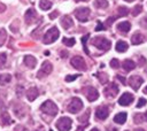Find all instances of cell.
<instances>
[{"mask_svg": "<svg viewBox=\"0 0 147 131\" xmlns=\"http://www.w3.org/2000/svg\"><path fill=\"white\" fill-rule=\"evenodd\" d=\"M91 44L93 46H95L96 48L101 49V51H108L111 46V43L109 39L105 38V37H95L91 40Z\"/></svg>", "mask_w": 147, "mask_h": 131, "instance_id": "cell-1", "label": "cell"}, {"mask_svg": "<svg viewBox=\"0 0 147 131\" xmlns=\"http://www.w3.org/2000/svg\"><path fill=\"white\" fill-rule=\"evenodd\" d=\"M40 110L49 116H55L59 111L57 106L52 101V100H46L41 106H40Z\"/></svg>", "mask_w": 147, "mask_h": 131, "instance_id": "cell-2", "label": "cell"}, {"mask_svg": "<svg viewBox=\"0 0 147 131\" xmlns=\"http://www.w3.org/2000/svg\"><path fill=\"white\" fill-rule=\"evenodd\" d=\"M59 36H60L59 29H57L56 26H52V28L45 33V36H44V38H42V41H44V44H46V45L52 44V43H54V41L59 38Z\"/></svg>", "mask_w": 147, "mask_h": 131, "instance_id": "cell-3", "label": "cell"}, {"mask_svg": "<svg viewBox=\"0 0 147 131\" xmlns=\"http://www.w3.org/2000/svg\"><path fill=\"white\" fill-rule=\"evenodd\" d=\"M83 109V101L79 98H72L67 106V110L71 114H77Z\"/></svg>", "mask_w": 147, "mask_h": 131, "instance_id": "cell-4", "label": "cell"}, {"mask_svg": "<svg viewBox=\"0 0 147 131\" xmlns=\"http://www.w3.org/2000/svg\"><path fill=\"white\" fill-rule=\"evenodd\" d=\"M55 125H56L59 131H69L72 126V121H71V118H69L67 116H63V117L57 120Z\"/></svg>", "mask_w": 147, "mask_h": 131, "instance_id": "cell-5", "label": "cell"}, {"mask_svg": "<svg viewBox=\"0 0 147 131\" xmlns=\"http://www.w3.org/2000/svg\"><path fill=\"white\" fill-rule=\"evenodd\" d=\"M70 63H71V66H72L75 69H77V70L85 71V70L87 69L86 63H85V60H84L82 56H79V55H75L74 57H71Z\"/></svg>", "mask_w": 147, "mask_h": 131, "instance_id": "cell-6", "label": "cell"}, {"mask_svg": "<svg viewBox=\"0 0 147 131\" xmlns=\"http://www.w3.org/2000/svg\"><path fill=\"white\" fill-rule=\"evenodd\" d=\"M90 8L87 7H79L75 10V16L76 18L79 21V22H86L88 20V16H90Z\"/></svg>", "mask_w": 147, "mask_h": 131, "instance_id": "cell-7", "label": "cell"}, {"mask_svg": "<svg viewBox=\"0 0 147 131\" xmlns=\"http://www.w3.org/2000/svg\"><path fill=\"white\" fill-rule=\"evenodd\" d=\"M52 70H53V66H52V63H51L49 61H44L42 64H41L40 70H39L38 74H37V77H38V78L46 77V76H48V75L52 72Z\"/></svg>", "mask_w": 147, "mask_h": 131, "instance_id": "cell-8", "label": "cell"}, {"mask_svg": "<svg viewBox=\"0 0 147 131\" xmlns=\"http://www.w3.org/2000/svg\"><path fill=\"white\" fill-rule=\"evenodd\" d=\"M83 92H84V94L86 95V98H87V100L88 101H95L98 98H99V92H98V90L96 88H94L93 86H86V87H84L83 88Z\"/></svg>", "mask_w": 147, "mask_h": 131, "instance_id": "cell-9", "label": "cell"}, {"mask_svg": "<svg viewBox=\"0 0 147 131\" xmlns=\"http://www.w3.org/2000/svg\"><path fill=\"white\" fill-rule=\"evenodd\" d=\"M117 93H118V87H117V85L114 84V83L107 85V86L103 88V94H105V97L108 98V99L115 98V97L117 95Z\"/></svg>", "mask_w": 147, "mask_h": 131, "instance_id": "cell-10", "label": "cell"}, {"mask_svg": "<svg viewBox=\"0 0 147 131\" xmlns=\"http://www.w3.org/2000/svg\"><path fill=\"white\" fill-rule=\"evenodd\" d=\"M144 83V78L138 76V75H133V76H130L129 78V85L134 90V91H138L140 85Z\"/></svg>", "mask_w": 147, "mask_h": 131, "instance_id": "cell-11", "label": "cell"}, {"mask_svg": "<svg viewBox=\"0 0 147 131\" xmlns=\"http://www.w3.org/2000/svg\"><path fill=\"white\" fill-rule=\"evenodd\" d=\"M37 18H38V14H37V11H36L33 8H29V9L25 11V14H24V20H25L26 24H32V23H34V22L37 21Z\"/></svg>", "mask_w": 147, "mask_h": 131, "instance_id": "cell-12", "label": "cell"}, {"mask_svg": "<svg viewBox=\"0 0 147 131\" xmlns=\"http://www.w3.org/2000/svg\"><path fill=\"white\" fill-rule=\"evenodd\" d=\"M13 111L17 118H23L25 116V107L21 102H14L13 103Z\"/></svg>", "mask_w": 147, "mask_h": 131, "instance_id": "cell-13", "label": "cell"}, {"mask_svg": "<svg viewBox=\"0 0 147 131\" xmlns=\"http://www.w3.org/2000/svg\"><path fill=\"white\" fill-rule=\"evenodd\" d=\"M108 115H109V109L107 106H103V105L99 106L95 110V116L99 120H106L108 117Z\"/></svg>", "mask_w": 147, "mask_h": 131, "instance_id": "cell-14", "label": "cell"}, {"mask_svg": "<svg viewBox=\"0 0 147 131\" xmlns=\"http://www.w3.org/2000/svg\"><path fill=\"white\" fill-rule=\"evenodd\" d=\"M133 100H134L133 94H131V93H129V92H125V93H123L122 97L118 99V103H119L121 106H129Z\"/></svg>", "mask_w": 147, "mask_h": 131, "instance_id": "cell-15", "label": "cell"}, {"mask_svg": "<svg viewBox=\"0 0 147 131\" xmlns=\"http://www.w3.org/2000/svg\"><path fill=\"white\" fill-rule=\"evenodd\" d=\"M61 25H62L63 29L68 30V29H70V28L74 25V21L71 20V17H70L69 15H64V16H62V18H61Z\"/></svg>", "mask_w": 147, "mask_h": 131, "instance_id": "cell-16", "label": "cell"}, {"mask_svg": "<svg viewBox=\"0 0 147 131\" xmlns=\"http://www.w3.org/2000/svg\"><path fill=\"white\" fill-rule=\"evenodd\" d=\"M39 95V91L37 87H30L28 91H26V98L29 101H33L37 99V97Z\"/></svg>", "mask_w": 147, "mask_h": 131, "instance_id": "cell-17", "label": "cell"}, {"mask_svg": "<svg viewBox=\"0 0 147 131\" xmlns=\"http://www.w3.org/2000/svg\"><path fill=\"white\" fill-rule=\"evenodd\" d=\"M130 29H131V24L127 21H124V22H121L117 24V30L122 33H127L130 31Z\"/></svg>", "mask_w": 147, "mask_h": 131, "instance_id": "cell-18", "label": "cell"}, {"mask_svg": "<svg viewBox=\"0 0 147 131\" xmlns=\"http://www.w3.org/2000/svg\"><path fill=\"white\" fill-rule=\"evenodd\" d=\"M24 64L28 67V68H34L36 67V64H37V60H36V57L34 56H32V55H25L24 56Z\"/></svg>", "mask_w": 147, "mask_h": 131, "instance_id": "cell-19", "label": "cell"}, {"mask_svg": "<svg viewBox=\"0 0 147 131\" xmlns=\"http://www.w3.org/2000/svg\"><path fill=\"white\" fill-rule=\"evenodd\" d=\"M144 40H145V37H144V34L140 33V32H136V33L131 37V43H132L133 45H139V44L144 43Z\"/></svg>", "mask_w": 147, "mask_h": 131, "instance_id": "cell-20", "label": "cell"}, {"mask_svg": "<svg viewBox=\"0 0 147 131\" xmlns=\"http://www.w3.org/2000/svg\"><path fill=\"white\" fill-rule=\"evenodd\" d=\"M122 67H123V69H124L125 71H131V70H133V69L136 68V63H134L132 60L127 59V60H124V61H123Z\"/></svg>", "mask_w": 147, "mask_h": 131, "instance_id": "cell-21", "label": "cell"}, {"mask_svg": "<svg viewBox=\"0 0 147 131\" xmlns=\"http://www.w3.org/2000/svg\"><path fill=\"white\" fill-rule=\"evenodd\" d=\"M126 117H127L126 113H124V111L118 113V114L115 115V117H114V122H116V123H118V124H124V123L126 122Z\"/></svg>", "mask_w": 147, "mask_h": 131, "instance_id": "cell-22", "label": "cell"}, {"mask_svg": "<svg viewBox=\"0 0 147 131\" xmlns=\"http://www.w3.org/2000/svg\"><path fill=\"white\" fill-rule=\"evenodd\" d=\"M127 48H129V45L125 41H123V40L117 41V44H116V51L118 53H124V52L127 51Z\"/></svg>", "mask_w": 147, "mask_h": 131, "instance_id": "cell-23", "label": "cell"}, {"mask_svg": "<svg viewBox=\"0 0 147 131\" xmlns=\"http://www.w3.org/2000/svg\"><path fill=\"white\" fill-rule=\"evenodd\" d=\"M1 122L3 125H9L11 124V118L9 116V114L7 111H2L1 113Z\"/></svg>", "mask_w": 147, "mask_h": 131, "instance_id": "cell-24", "label": "cell"}, {"mask_svg": "<svg viewBox=\"0 0 147 131\" xmlns=\"http://www.w3.org/2000/svg\"><path fill=\"white\" fill-rule=\"evenodd\" d=\"M52 1L51 0H40L39 1V7H40V9H42V10H48L51 7H52Z\"/></svg>", "mask_w": 147, "mask_h": 131, "instance_id": "cell-25", "label": "cell"}, {"mask_svg": "<svg viewBox=\"0 0 147 131\" xmlns=\"http://www.w3.org/2000/svg\"><path fill=\"white\" fill-rule=\"evenodd\" d=\"M11 80V76L9 74H2L0 75V85H6Z\"/></svg>", "mask_w": 147, "mask_h": 131, "instance_id": "cell-26", "label": "cell"}, {"mask_svg": "<svg viewBox=\"0 0 147 131\" xmlns=\"http://www.w3.org/2000/svg\"><path fill=\"white\" fill-rule=\"evenodd\" d=\"M88 117H90V109H87L82 116H79V117H78V121H79L80 123L87 125V123H88Z\"/></svg>", "mask_w": 147, "mask_h": 131, "instance_id": "cell-27", "label": "cell"}, {"mask_svg": "<svg viewBox=\"0 0 147 131\" xmlns=\"http://www.w3.org/2000/svg\"><path fill=\"white\" fill-rule=\"evenodd\" d=\"M96 77H98V79H99V82L101 83V84H107L108 83V75L106 74V72H98L96 74Z\"/></svg>", "mask_w": 147, "mask_h": 131, "instance_id": "cell-28", "label": "cell"}, {"mask_svg": "<svg viewBox=\"0 0 147 131\" xmlns=\"http://www.w3.org/2000/svg\"><path fill=\"white\" fill-rule=\"evenodd\" d=\"M94 6L96 8L103 9V8H107L108 7V1L107 0H94Z\"/></svg>", "mask_w": 147, "mask_h": 131, "instance_id": "cell-29", "label": "cell"}, {"mask_svg": "<svg viewBox=\"0 0 147 131\" xmlns=\"http://www.w3.org/2000/svg\"><path fill=\"white\" fill-rule=\"evenodd\" d=\"M129 8H126V7H124V6H122V7H118L117 8V15L118 16H126L127 14H129Z\"/></svg>", "mask_w": 147, "mask_h": 131, "instance_id": "cell-30", "label": "cell"}, {"mask_svg": "<svg viewBox=\"0 0 147 131\" xmlns=\"http://www.w3.org/2000/svg\"><path fill=\"white\" fill-rule=\"evenodd\" d=\"M62 41H63V44L65 46H69V47H71V46H74L76 44V40L74 38H63Z\"/></svg>", "mask_w": 147, "mask_h": 131, "instance_id": "cell-31", "label": "cell"}, {"mask_svg": "<svg viewBox=\"0 0 147 131\" xmlns=\"http://www.w3.org/2000/svg\"><path fill=\"white\" fill-rule=\"evenodd\" d=\"M6 38H7L6 30H5V29H0V46H2V45L5 44Z\"/></svg>", "mask_w": 147, "mask_h": 131, "instance_id": "cell-32", "label": "cell"}, {"mask_svg": "<svg viewBox=\"0 0 147 131\" xmlns=\"http://www.w3.org/2000/svg\"><path fill=\"white\" fill-rule=\"evenodd\" d=\"M141 10H142V6H141V5H137V6L132 9V15H133V16H137V15H139V14L141 13Z\"/></svg>", "mask_w": 147, "mask_h": 131, "instance_id": "cell-33", "label": "cell"}, {"mask_svg": "<svg viewBox=\"0 0 147 131\" xmlns=\"http://www.w3.org/2000/svg\"><path fill=\"white\" fill-rule=\"evenodd\" d=\"M6 61H7L6 53H0V68H3V66L6 64Z\"/></svg>", "mask_w": 147, "mask_h": 131, "instance_id": "cell-34", "label": "cell"}, {"mask_svg": "<svg viewBox=\"0 0 147 131\" xmlns=\"http://www.w3.org/2000/svg\"><path fill=\"white\" fill-rule=\"evenodd\" d=\"M144 115H141V114H136L134 115V117H133V121H134V123H137V124H139V123H141L142 121H144Z\"/></svg>", "mask_w": 147, "mask_h": 131, "instance_id": "cell-35", "label": "cell"}, {"mask_svg": "<svg viewBox=\"0 0 147 131\" xmlns=\"http://www.w3.org/2000/svg\"><path fill=\"white\" fill-rule=\"evenodd\" d=\"M110 67L114 68V69H117V68L119 67V61H118L117 59H113V60L110 61Z\"/></svg>", "mask_w": 147, "mask_h": 131, "instance_id": "cell-36", "label": "cell"}, {"mask_svg": "<svg viewBox=\"0 0 147 131\" xmlns=\"http://www.w3.org/2000/svg\"><path fill=\"white\" fill-rule=\"evenodd\" d=\"M146 103H147L146 99H145V98H140V99L138 100V103H137V108H141V107H144Z\"/></svg>", "mask_w": 147, "mask_h": 131, "instance_id": "cell-37", "label": "cell"}, {"mask_svg": "<svg viewBox=\"0 0 147 131\" xmlns=\"http://www.w3.org/2000/svg\"><path fill=\"white\" fill-rule=\"evenodd\" d=\"M87 38H88V34H86V36H84L82 38V41H83V45H84V51H85L86 54H88V49L86 48V40H87Z\"/></svg>", "mask_w": 147, "mask_h": 131, "instance_id": "cell-38", "label": "cell"}, {"mask_svg": "<svg viewBox=\"0 0 147 131\" xmlns=\"http://www.w3.org/2000/svg\"><path fill=\"white\" fill-rule=\"evenodd\" d=\"M77 77H78V75H69L65 77V82H72L75 79H77Z\"/></svg>", "mask_w": 147, "mask_h": 131, "instance_id": "cell-39", "label": "cell"}, {"mask_svg": "<svg viewBox=\"0 0 147 131\" xmlns=\"http://www.w3.org/2000/svg\"><path fill=\"white\" fill-rule=\"evenodd\" d=\"M140 25L142 26V28H145V29H147V16H145L141 21H140Z\"/></svg>", "mask_w": 147, "mask_h": 131, "instance_id": "cell-40", "label": "cell"}, {"mask_svg": "<svg viewBox=\"0 0 147 131\" xmlns=\"http://www.w3.org/2000/svg\"><path fill=\"white\" fill-rule=\"evenodd\" d=\"M101 30H105V25L101 24V22H98V25L95 28V31H101Z\"/></svg>", "mask_w": 147, "mask_h": 131, "instance_id": "cell-41", "label": "cell"}, {"mask_svg": "<svg viewBox=\"0 0 147 131\" xmlns=\"http://www.w3.org/2000/svg\"><path fill=\"white\" fill-rule=\"evenodd\" d=\"M56 16H59V11H57V10H54L53 13L49 14V18H51V20H54Z\"/></svg>", "mask_w": 147, "mask_h": 131, "instance_id": "cell-42", "label": "cell"}, {"mask_svg": "<svg viewBox=\"0 0 147 131\" xmlns=\"http://www.w3.org/2000/svg\"><path fill=\"white\" fill-rule=\"evenodd\" d=\"M16 91H17V97H21V95H22V93H23V86L18 85V86H17V88H16Z\"/></svg>", "mask_w": 147, "mask_h": 131, "instance_id": "cell-43", "label": "cell"}, {"mask_svg": "<svg viewBox=\"0 0 147 131\" xmlns=\"http://www.w3.org/2000/svg\"><path fill=\"white\" fill-rule=\"evenodd\" d=\"M114 20H115V17H109V18L107 20V22H106V25H107V26H110V25L113 24Z\"/></svg>", "mask_w": 147, "mask_h": 131, "instance_id": "cell-44", "label": "cell"}, {"mask_svg": "<svg viewBox=\"0 0 147 131\" xmlns=\"http://www.w3.org/2000/svg\"><path fill=\"white\" fill-rule=\"evenodd\" d=\"M14 131H28L23 125H17L16 128H15V130Z\"/></svg>", "mask_w": 147, "mask_h": 131, "instance_id": "cell-45", "label": "cell"}, {"mask_svg": "<svg viewBox=\"0 0 147 131\" xmlns=\"http://www.w3.org/2000/svg\"><path fill=\"white\" fill-rule=\"evenodd\" d=\"M116 77H117V79H118L119 82H122V84H124V85H125V79H124V77H122L121 75H117Z\"/></svg>", "mask_w": 147, "mask_h": 131, "instance_id": "cell-46", "label": "cell"}, {"mask_svg": "<svg viewBox=\"0 0 147 131\" xmlns=\"http://www.w3.org/2000/svg\"><path fill=\"white\" fill-rule=\"evenodd\" d=\"M3 11H6V5L0 2V13H3Z\"/></svg>", "mask_w": 147, "mask_h": 131, "instance_id": "cell-47", "label": "cell"}, {"mask_svg": "<svg viewBox=\"0 0 147 131\" xmlns=\"http://www.w3.org/2000/svg\"><path fill=\"white\" fill-rule=\"evenodd\" d=\"M145 63H146V60H145L144 57H140V59H139V64L142 66V64H145Z\"/></svg>", "mask_w": 147, "mask_h": 131, "instance_id": "cell-48", "label": "cell"}, {"mask_svg": "<svg viewBox=\"0 0 147 131\" xmlns=\"http://www.w3.org/2000/svg\"><path fill=\"white\" fill-rule=\"evenodd\" d=\"M76 131H84V128H83V126H79V128H78Z\"/></svg>", "mask_w": 147, "mask_h": 131, "instance_id": "cell-49", "label": "cell"}, {"mask_svg": "<svg viewBox=\"0 0 147 131\" xmlns=\"http://www.w3.org/2000/svg\"><path fill=\"white\" fill-rule=\"evenodd\" d=\"M134 131H145V130H144V129H139V128H138V129H134Z\"/></svg>", "mask_w": 147, "mask_h": 131, "instance_id": "cell-50", "label": "cell"}, {"mask_svg": "<svg viewBox=\"0 0 147 131\" xmlns=\"http://www.w3.org/2000/svg\"><path fill=\"white\" fill-rule=\"evenodd\" d=\"M144 117H145V120H146V121H147V111H146V113H145V115H144Z\"/></svg>", "mask_w": 147, "mask_h": 131, "instance_id": "cell-51", "label": "cell"}, {"mask_svg": "<svg viewBox=\"0 0 147 131\" xmlns=\"http://www.w3.org/2000/svg\"><path fill=\"white\" fill-rule=\"evenodd\" d=\"M91 131H100V130H99V129H96V128H94V129H92Z\"/></svg>", "mask_w": 147, "mask_h": 131, "instance_id": "cell-52", "label": "cell"}, {"mask_svg": "<svg viewBox=\"0 0 147 131\" xmlns=\"http://www.w3.org/2000/svg\"><path fill=\"white\" fill-rule=\"evenodd\" d=\"M144 92H145V93H146V94H147V86H146V87H145V88H144Z\"/></svg>", "mask_w": 147, "mask_h": 131, "instance_id": "cell-53", "label": "cell"}, {"mask_svg": "<svg viewBox=\"0 0 147 131\" xmlns=\"http://www.w3.org/2000/svg\"><path fill=\"white\" fill-rule=\"evenodd\" d=\"M76 2H79V1H86V0H75Z\"/></svg>", "mask_w": 147, "mask_h": 131, "instance_id": "cell-54", "label": "cell"}, {"mask_svg": "<svg viewBox=\"0 0 147 131\" xmlns=\"http://www.w3.org/2000/svg\"><path fill=\"white\" fill-rule=\"evenodd\" d=\"M125 1H127V2H132V1H134V0H125Z\"/></svg>", "mask_w": 147, "mask_h": 131, "instance_id": "cell-55", "label": "cell"}, {"mask_svg": "<svg viewBox=\"0 0 147 131\" xmlns=\"http://www.w3.org/2000/svg\"><path fill=\"white\" fill-rule=\"evenodd\" d=\"M145 72H146V74H147V69H146V70H145Z\"/></svg>", "mask_w": 147, "mask_h": 131, "instance_id": "cell-56", "label": "cell"}, {"mask_svg": "<svg viewBox=\"0 0 147 131\" xmlns=\"http://www.w3.org/2000/svg\"><path fill=\"white\" fill-rule=\"evenodd\" d=\"M34 131H41V130H34Z\"/></svg>", "mask_w": 147, "mask_h": 131, "instance_id": "cell-57", "label": "cell"}, {"mask_svg": "<svg viewBox=\"0 0 147 131\" xmlns=\"http://www.w3.org/2000/svg\"><path fill=\"white\" fill-rule=\"evenodd\" d=\"M49 131H53V130H49Z\"/></svg>", "mask_w": 147, "mask_h": 131, "instance_id": "cell-58", "label": "cell"}]
</instances>
